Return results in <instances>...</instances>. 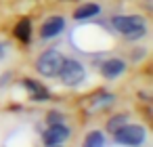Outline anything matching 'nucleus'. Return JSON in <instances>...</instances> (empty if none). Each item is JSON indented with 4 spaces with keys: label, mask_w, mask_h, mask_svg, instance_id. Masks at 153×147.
Returning a JSON list of instances; mask_svg holds the SVG:
<instances>
[{
    "label": "nucleus",
    "mask_w": 153,
    "mask_h": 147,
    "mask_svg": "<svg viewBox=\"0 0 153 147\" xmlns=\"http://www.w3.org/2000/svg\"><path fill=\"white\" fill-rule=\"evenodd\" d=\"M128 122V113H117V116H113V118H109V122H107V130L113 134L120 126H124Z\"/></svg>",
    "instance_id": "obj_12"
},
{
    "label": "nucleus",
    "mask_w": 153,
    "mask_h": 147,
    "mask_svg": "<svg viewBox=\"0 0 153 147\" xmlns=\"http://www.w3.org/2000/svg\"><path fill=\"white\" fill-rule=\"evenodd\" d=\"M126 72V63L122 61V59H107V61H103V65H101V74L105 76V78H117V76H122Z\"/></svg>",
    "instance_id": "obj_7"
},
{
    "label": "nucleus",
    "mask_w": 153,
    "mask_h": 147,
    "mask_svg": "<svg viewBox=\"0 0 153 147\" xmlns=\"http://www.w3.org/2000/svg\"><path fill=\"white\" fill-rule=\"evenodd\" d=\"M63 55L59 53V51H44L38 59H36V69H38V74H42V76H46V78H53V76H57L59 74V69H61V65H63Z\"/></svg>",
    "instance_id": "obj_2"
},
{
    "label": "nucleus",
    "mask_w": 153,
    "mask_h": 147,
    "mask_svg": "<svg viewBox=\"0 0 153 147\" xmlns=\"http://www.w3.org/2000/svg\"><path fill=\"white\" fill-rule=\"evenodd\" d=\"M69 137H71V130H69L63 122H59V124H51L48 130L42 132V141H44V145H48V147L59 145V143H65Z\"/></svg>",
    "instance_id": "obj_5"
},
{
    "label": "nucleus",
    "mask_w": 153,
    "mask_h": 147,
    "mask_svg": "<svg viewBox=\"0 0 153 147\" xmlns=\"http://www.w3.org/2000/svg\"><path fill=\"white\" fill-rule=\"evenodd\" d=\"M63 30H65V19L59 17V15H53V17H48V19L42 23V28H40V38H44V40L55 38V36H59Z\"/></svg>",
    "instance_id": "obj_6"
},
{
    "label": "nucleus",
    "mask_w": 153,
    "mask_h": 147,
    "mask_svg": "<svg viewBox=\"0 0 153 147\" xmlns=\"http://www.w3.org/2000/svg\"><path fill=\"white\" fill-rule=\"evenodd\" d=\"M111 103H113V95H109V93H103V95H99V99H94V107H107Z\"/></svg>",
    "instance_id": "obj_13"
},
{
    "label": "nucleus",
    "mask_w": 153,
    "mask_h": 147,
    "mask_svg": "<svg viewBox=\"0 0 153 147\" xmlns=\"http://www.w3.org/2000/svg\"><path fill=\"white\" fill-rule=\"evenodd\" d=\"M15 36L21 40V42H30L32 38V23L27 19H21L17 25H15Z\"/></svg>",
    "instance_id": "obj_10"
},
{
    "label": "nucleus",
    "mask_w": 153,
    "mask_h": 147,
    "mask_svg": "<svg viewBox=\"0 0 153 147\" xmlns=\"http://www.w3.org/2000/svg\"><path fill=\"white\" fill-rule=\"evenodd\" d=\"M23 86L30 90V99H32V101H46V99L51 97L46 88H42L38 82H34V80H30V78L23 80Z\"/></svg>",
    "instance_id": "obj_8"
},
{
    "label": "nucleus",
    "mask_w": 153,
    "mask_h": 147,
    "mask_svg": "<svg viewBox=\"0 0 153 147\" xmlns=\"http://www.w3.org/2000/svg\"><path fill=\"white\" fill-rule=\"evenodd\" d=\"M46 122L48 124H59V122H63V113L61 111H51L46 116Z\"/></svg>",
    "instance_id": "obj_14"
},
{
    "label": "nucleus",
    "mask_w": 153,
    "mask_h": 147,
    "mask_svg": "<svg viewBox=\"0 0 153 147\" xmlns=\"http://www.w3.org/2000/svg\"><path fill=\"white\" fill-rule=\"evenodd\" d=\"M115 32H120L128 40H138L147 34V23L140 15H117L111 19Z\"/></svg>",
    "instance_id": "obj_1"
},
{
    "label": "nucleus",
    "mask_w": 153,
    "mask_h": 147,
    "mask_svg": "<svg viewBox=\"0 0 153 147\" xmlns=\"http://www.w3.org/2000/svg\"><path fill=\"white\" fill-rule=\"evenodd\" d=\"M143 57H145V53H143V51H138V53L134 51V53H132V59H143Z\"/></svg>",
    "instance_id": "obj_16"
},
{
    "label": "nucleus",
    "mask_w": 153,
    "mask_h": 147,
    "mask_svg": "<svg viewBox=\"0 0 153 147\" xmlns=\"http://www.w3.org/2000/svg\"><path fill=\"white\" fill-rule=\"evenodd\" d=\"M99 13H101V7H99V4H94V2H86V4H82L80 9H76L74 19L84 21V19H92V17H97Z\"/></svg>",
    "instance_id": "obj_9"
},
{
    "label": "nucleus",
    "mask_w": 153,
    "mask_h": 147,
    "mask_svg": "<svg viewBox=\"0 0 153 147\" xmlns=\"http://www.w3.org/2000/svg\"><path fill=\"white\" fill-rule=\"evenodd\" d=\"M57 76L61 78V82H63L65 86H78V84H82V80L86 78V69H84V65H82L80 61H76V59H63V65H61V69H59Z\"/></svg>",
    "instance_id": "obj_3"
},
{
    "label": "nucleus",
    "mask_w": 153,
    "mask_h": 147,
    "mask_svg": "<svg viewBox=\"0 0 153 147\" xmlns=\"http://www.w3.org/2000/svg\"><path fill=\"white\" fill-rule=\"evenodd\" d=\"M84 145L86 147H103L105 145V137L101 130H92L86 139H84Z\"/></svg>",
    "instance_id": "obj_11"
},
{
    "label": "nucleus",
    "mask_w": 153,
    "mask_h": 147,
    "mask_svg": "<svg viewBox=\"0 0 153 147\" xmlns=\"http://www.w3.org/2000/svg\"><path fill=\"white\" fill-rule=\"evenodd\" d=\"M145 126H140V124H124V126H120L115 132H113V139H115V143H120V145H140L143 141H145Z\"/></svg>",
    "instance_id": "obj_4"
},
{
    "label": "nucleus",
    "mask_w": 153,
    "mask_h": 147,
    "mask_svg": "<svg viewBox=\"0 0 153 147\" xmlns=\"http://www.w3.org/2000/svg\"><path fill=\"white\" fill-rule=\"evenodd\" d=\"M7 51H9V49H7V44H4V42H0V61L7 57Z\"/></svg>",
    "instance_id": "obj_15"
}]
</instances>
